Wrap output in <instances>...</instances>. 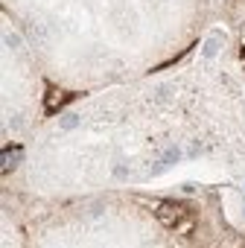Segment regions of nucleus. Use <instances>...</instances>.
I'll use <instances>...</instances> for the list:
<instances>
[{"label":"nucleus","instance_id":"nucleus-1","mask_svg":"<svg viewBox=\"0 0 245 248\" xmlns=\"http://www.w3.org/2000/svg\"><path fill=\"white\" fill-rule=\"evenodd\" d=\"M155 216H158V222L164 228L178 231V236H190L193 228H196V213L181 202H161L155 207Z\"/></svg>","mask_w":245,"mask_h":248},{"label":"nucleus","instance_id":"nucleus-2","mask_svg":"<svg viewBox=\"0 0 245 248\" xmlns=\"http://www.w3.org/2000/svg\"><path fill=\"white\" fill-rule=\"evenodd\" d=\"M76 96H79V93H73V91H64V88H53V85H50V88H47V96H44V114L53 117L61 105H67V102L76 99Z\"/></svg>","mask_w":245,"mask_h":248}]
</instances>
